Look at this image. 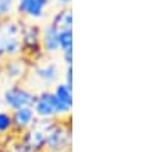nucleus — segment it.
Segmentation results:
<instances>
[{"instance_id": "1", "label": "nucleus", "mask_w": 154, "mask_h": 152, "mask_svg": "<svg viewBox=\"0 0 154 152\" xmlns=\"http://www.w3.org/2000/svg\"><path fill=\"white\" fill-rule=\"evenodd\" d=\"M51 120H38L29 129L16 137V140L9 145L11 152H45L46 129Z\"/></svg>"}, {"instance_id": "2", "label": "nucleus", "mask_w": 154, "mask_h": 152, "mask_svg": "<svg viewBox=\"0 0 154 152\" xmlns=\"http://www.w3.org/2000/svg\"><path fill=\"white\" fill-rule=\"evenodd\" d=\"M23 20L19 17H9L0 23V54L5 58L22 55L20 29Z\"/></svg>"}, {"instance_id": "3", "label": "nucleus", "mask_w": 154, "mask_h": 152, "mask_svg": "<svg viewBox=\"0 0 154 152\" xmlns=\"http://www.w3.org/2000/svg\"><path fill=\"white\" fill-rule=\"evenodd\" d=\"M72 131L66 120H51L46 129L45 152H71Z\"/></svg>"}, {"instance_id": "4", "label": "nucleus", "mask_w": 154, "mask_h": 152, "mask_svg": "<svg viewBox=\"0 0 154 152\" xmlns=\"http://www.w3.org/2000/svg\"><path fill=\"white\" fill-rule=\"evenodd\" d=\"M20 46L22 55L31 61L42 60L45 57L42 49V26L37 22L23 20L20 29Z\"/></svg>"}, {"instance_id": "5", "label": "nucleus", "mask_w": 154, "mask_h": 152, "mask_svg": "<svg viewBox=\"0 0 154 152\" xmlns=\"http://www.w3.org/2000/svg\"><path fill=\"white\" fill-rule=\"evenodd\" d=\"M34 100H35V92L25 83H11L2 92V103L8 111L32 108Z\"/></svg>"}, {"instance_id": "6", "label": "nucleus", "mask_w": 154, "mask_h": 152, "mask_svg": "<svg viewBox=\"0 0 154 152\" xmlns=\"http://www.w3.org/2000/svg\"><path fill=\"white\" fill-rule=\"evenodd\" d=\"M60 68L57 63L51 61V60H37L32 61L31 71L28 79H34L37 83H40L42 86H54L59 79H60Z\"/></svg>"}, {"instance_id": "7", "label": "nucleus", "mask_w": 154, "mask_h": 152, "mask_svg": "<svg viewBox=\"0 0 154 152\" xmlns=\"http://www.w3.org/2000/svg\"><path fill=\"white\" fill-rule=\"evenodd\" d=\"M31 65H32V61L23 55L5 58L3 68H2L3 79H6L11 83H23L25 80H28Z\"/></svg>"}, {"instance_id": "8", "label": "nucleus", "mask_w": 154, "mask_h": 152, "mask_svg": "<svg viewBox=\"0 0 154 152\" xmlns=\"http://www.w3.org/2000/svg\"><path fill=\"white\" fill-rule=\"evenodd\" d=\"M49 2L45 0H17L16 2V17L26 22H38L46 17Z\"/></svg>"}, {"instance_id": "9", "label": "nucleus", "mask_w": 154, "mask_h": 152, "mask_svg": "<svg viewBox=\"0 0 154 152\" xmlns=\"http://www.w3.org/2000/svg\"><path fill=\"white\" fill-rule=\"evenodd\" d=\"M32 109L38 120H57V103L49 89L35 92Z\"/></svg>"}, {"instance_id": "10", "label": "nucleus", "mask_w": 154, "mask_h": 152, "mask_svg": "<svg viewBox=\"0 0 154 152\" xmlns=\"http://www.w3.org/2000/svg\"><path fill=\"white\" fill-rule=\"evenodd\" d=\"M51 92L57 103V120H66L72 111V86L65 82H57Z\"/></svg>"}, {"instance_id": "11", "label": "nucleus", "mask_w": 154, "mask_h": 152, "mask_svg": "<svg viewBox=\"0 0 154 152\" xmlns=\"http://www.w3.org/2000/svg\"><path fill=\"white\" fill-rule=\"evenodd\" d=\"M12 117V131L16 135H20L37 121V117L32 108H22L17 111H11Z\"/></svg>"}, {"instance_id": "12", "label": "nucleus", "mask_w": 154, "mask_h": 152, "mask_svg": "<svg viewBox=\"0 0 154 152\" xmlns=\"http://www.w3.org/2000/svg\"><path fill=\"white\" fill-rule=\"evenodd\" d=\"M42 49L45 55L59 52V29L49 22L42 26Z\"/></svg>"}, {"instance_id": "13", "label": "nucleus", "mask_w": 154, "mask_h": 152, "mask_svg": "<svg viewBox=\"0 0 154 152\" xmlns=\"http://www.w3.org/2000/svg\"><path fill=\"white\" fill-rule=\"evenodd\" d=\"M49 23H53L59 31L72 29V9L71 8H59L51 16Z\"/></svg>"}, {"instance_id": "14", "label": "nucleus", "mask_w": 154, "mask_h": 152, "mask_svg": "<svg viewBox=\"0 0 154 152\" xmlns=\"http://www.w3.org/2000/svg\"><path fill=\"white\" fill-rule=\"evenodd\" d=\"M11 134H14V131H12L11 111L0 109V137H8Z\"/></svg>"}, {"instance_id": "15", "label": "nucleus", "mask_w": 154, "mask_h": 152, "mask_svg": "<svg viewBox=\"0 0 154 152\" xmlns=\"http://www.w3.org/2000/svg\"><path fill=\"white\" fill-rule=\"evenodd\" d=\"M72 51V29L59 31V52Z\"/></svg>"}, {"instance_id": "16", "label": "nucleus", "mask_w": 154, "mask_h": 152, "mask_svg": "<svg viewBox=\"0 0 154 152\" xmlns=\"http://www.w3.org/2000/svg\"><path fill=\"white\" fill-rule=\"evenodd\" d=\"M17 0H0V22L14 16Z\"/></svg>"}, {"instance_id": "17", "label": "nucleus", "mask_w": 154, "mask_h": 152, "mask_svg": "<svg viewBox=\"0 0 154 152\" xmlns=\"http://www.w3.org/2000/svg\"><path fill=\"white\" fill-rule=\"evenodd\" d=\"M63 82L66 85L72 86V65L65 66V72H63Z\"/></svg>"}, {"instance_id": "18", "label": "nucleus", "mask_w": 154, "mask_h": 152, "mask_svg": "<svg viewBox=\"0 0 154 152\" xmlns=\"http://www.w3.org/2000/svg\"><path fill=\"white\" fill-rule=\"evenodd\" d=\"M62 54V61L65 63V66L72 65V51H65V52H60Z\"/></svg>"}, {"instance_id": "19", "label": "nucleus", "mask_w": 154, "mask_h": 152, "mask_svg": "<svg viewBox=\"0 0 154 152\" xmlns=\"http://www.w3.org/2000/svg\"><path fill=\"white\" fill-rule=\"evenodd\" d=\"M54 3L57 8H71L72 0H54Z\"/></svg>"}, {"instance_id": "20", "label": "nucleus", "mask_w": 154, "mask_h": 152, "mask_svg": "<svg viewBox=\"0 0 154 152\" xmlns=\"http://www.w3.org/2000/svg\"><path fill=\"white\" fill-rule=\"evenodd\" d=\"M3 61H5V57L0 54V82H2V79H3V74H2V68H3Z\"/></svg>"}, {"instance_id": "21", "label": "nucleus", "mask_w": 154, "mask_h": 152, "mask_svg": "<svg viewBox=\"0 0 154 152\" xmlns=\"http://www.w3.org/2000/svg\"><path fill=\"white\" fill-rule=\"evenodd\" d=\"M0 152H11L9 148H0Z\"/></svg>"}, {"instance_id": "22", "label": "nucleus", "mask_w": 154, "mask_h": 152, "mask_svg": "<svg viewBox=\"0 0 154 152\" xmlns=\"http://www.w3.org/2000/svg\"><path fill=\"white\" fill-rule=\"evenodd\" d=\"M45 2H51V0H45Z\"/></svg>"}, {"instance_id": "23", "label": "nucleus", "mask_w": 154, "mask_h": 152, "mask_svg": "<svg viewBox=\"0 0 154 152\" xmlns=\"http://www.w3.org/2000/svg\"><path fill=\"white\" fill-rule=\"evenodd\" d=\"M0 23H2V22H0Z\"/></svg>"}]
</instances>
